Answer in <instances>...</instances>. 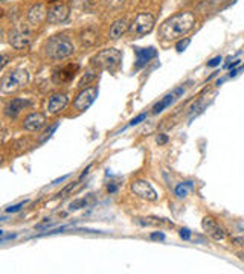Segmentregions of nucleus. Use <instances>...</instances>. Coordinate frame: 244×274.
Segmentation results:
<instances>
[{"label":"nucleus","instance_id":"obj_1","mask_svg":"<svg viewBox=\"0 0 244 274\" xmlns=\"http://www.w3.org/2000/svg\"><path fill=\"white\" fill-rule=\"evenodd\" d=\"M196 24V17L193 12L185 11L170 17L160 27V37L167 41L177 40L186 35Z\"/></svg>","mask_w":244,"mask_h":274},{"label":"nucleus","instance_id":"obj_2","mask_svg":"<svg viewBox=\"0 0 244 274\" xmlns=\"http://www.w3.org/2000/svg\"><path fill=\"white\" fill-rule=\"evenodd\" d=\"M73 52H75L73 43L64 35H57L46 43V53L52 59H64L70 56Z\"/></svg>","mask_w":244,"mask_h":274},{"label":"nucleus","instance_id":"obj_3","mask_svg":"<svg viewBox=\"0 0 244 274\" xmlns=\"http://www.w3.org/2000/svg\"><path fill=\"white\" fill-rule=\"evenodd\" d=\"M29 81V73L23 69H18V70H14L11 72L8 76L3 78L2 81V93L8 95V93H12L18 88H21L23 85H26Z\"/></svg>","mask_w":244,"mask_h":274},{"label":"nucleus","instance_id":"obj_4","mask_svg":"<svg viewBox=\"0 0 244 274\" xmlns=\"http://www.w3.org/2000/svg\"><path fill=\"white\" fill-rule=\"evenodd\" d=\"M122 61V53L118 49H105L101 50L95 58H93V64H96L101 69H107V70H115Z\"/></svg>","mask_w":244,"mask_h":274},{"label":"nucleus","instance_id":"obj_5","mask_svg":"<svg viewBox=\"0 0 244 274\" xmlns=\"http://www.w3.org/2000/svg\"><path fill=\"white\" fill-rule=\"evenodd\" d=\"M9 43L14 49L21 50L31 44V32L24 24H17L9 32Z\"/></svg>","mask_w":244,"mask_h":274},{"label":"nucleus","instance_id":"obj_6","mask_svg":"<svg viewBox=\"0 0 244 274\" xmlns=\"http://www.w3.org/2000/svg\"><path fill=\"white\" fill-rule=\"evenodd\" d=\"M156 24V20L151 14L148 12H141L138 14V17L134 18V21L131 23V32L136 35H147L153 31Z\"/></svg>","mask_w":244,"mask_h":274},{"label":"nucleus","instance_id":"obj_7","mask_svg":"<svg viewBox=\"0 0 244 274\" xmlns=\"http://www.w3.org/2000/svg\"><path fill=\"white\" fill-rule=\"evenodd\" d=\"M131 192L138 195L139 198L148 200V201H156L157 200V192L154 188L147 181V180H136L131 183Z\"/></svg>","mask_w":244,"mask_h":274},{"label":"nucleus","instance_id":"obj_8","mask_svg":"<svg viewBox=\"0 0 244 274\" xmlns=\"http://www.w3.org/2000/svg\"><path fill=\"white\" fill-rule=\"evenodd\" d=\"M96 98H98V87H89V88L83 90V92L76 96V99H75V102H73V107H75V110H78V111H86V110L95 102Z\"/></svg>","mask_w":244,"mask_h":274},{"label":"nucleus","instance_id":"obj_9","mask_svg":"<svg viewBox=\"0 0 244 274\" xmlns=\"http://www.w3.org/2000/svg\"><path fill=\"white\" fill-rule=\"evenodd\" d=\"M202 227H203V230H205L211 238H214L215 241H222V239H225V236H226L225 229H223L212 217H205L203 221H202Z\"/></svg>","mask_w":244,"mask_h":274},{"label":"nucleus","instance_id":"obj_10","mask_svg":"<svg viewBox=\"0 0 244 274\" xmlns=\"http://www.w3.org/2000/svg\"><path fill=\"white\" fill-rule=\"evenodd\" d=\"M67 17H69V6L58 3V5H53L47 9V18L46 20L52 24H57V23H63Z\"/></svg>","mask_w":244,"mask_h":274},{"label":"nucleus","instance_id":"obj_11","mask_svg":"<svg viewBox=\"0 0 244 274\" xmlns=\"http://www.w3.org/2000/svg\"><path fill=\"white\" fill-rule=\"evenodd\" d=\"M31 102L28 99H21V98H15L11 99L6 105H5V116L6 117H17Z\"/></svg>","mask_w":244,"mask_h":274},{"label":"nucleus","instance_id":"obj_12","mask_svg":"<svg viewBox=\"0 0 244 274\" xmlns=\"http://www.w3.org/2000/svg\"><path fill=\"white\" fill-rule=\"evenodd\" d=\"M69 104V96L64 93H57L53 95L49 102H47V111L50 114H58L60 111H63Z\"/></svg>","mask_w":244,"mask_h":274},{"label":"nucleus","instance_id":"obj_13","mask_svg":"<svg viewBox=\"0 0 244 274\" xmlns=\"http://www.w3.org/2000/svg\"><path fill=\"white\" fill-rule=\"evenodd\" d=\"M46 125V116L41 113H31L23 120V128L26 131H38Z\"/></svg>","mask_w":244,"mask_h":274},{"label":"nucleus","instance_id":"obj_14","mask_svg":"<svg viewBox=\"0 0 244 274\" xmlns=\"http://www.w3.org/2000/svg\"><path fill=\"white\" fill-rule=\"evenodd\" d=\"M44 18H47V9H46V6L43 3L34 5L28 12V20L32 24H40Z\"/></svg>","mask_w":244,"mask_h":274},{"label":"nucleus","instance_id":"obj_15","mask_svg":"<svg viewBox=\"0 0 244 274\" xmlns=\"http://www.w3.org/2000/svg\"><path fill=\"white\" fill-rule=\"evenodd\" d=\"M76 72H78V64H69V66H66V67H63L61 70H58L57 73H55V76H53V81L55 82H69L70 79H73V76L76 75Z\"/></svg>","mask_w":244,"mask_h":274},{"label":"nucleus","instance_id":"obj_16","mask_svg":"<svg viewBox=\"0 0 244 274\" xmlns=\"http://www.w3.org/2000/svg\"><path fill=\"white\" fill-rule=\"evenodd\" d=\"M183 93V88H177V90H174L173 93H170V95H167L160 102H157L154 107H153V113L154 114H157V113H162L167 107H170L174 101H176V98L179 96V95H182Z\"/></svg>","mask_w":244,"mask_h":274},{"label":"nucleus","instance_id":"obj_17","mask_svg":"<svg viewBox=\"0 0 244 274\" xmlns=\"http://www.w3.org/2000/svg\"><path fill=\"white\" fill-rule=\"evenodd\" d=\"M134 52H136V56H138V63H136L138 67L147 64L151 58H154V56L157 55V52H156L154 47H147V49L134 47Z\"/></svg>","mask_w":244,"mask_h":274},{"label":"nucleus","instance_id":"obj_18","mask_svg":"<svg viewBox=\"0 0 244 274\" xmlns=\"http://www.w3.org/2000/svg\"><path fill=\"white\" fill-rule=\"evenodd\" d=\"M127 29H128V21H127L125 18L116 20V21L112 24V27H110V38L116 40V38L122 37V35L127 32Z\"/></svg>","mask_w":244,"mask_h":274},{"label":"nucleus","instance_id":"obj_19","mask_svg":"<svg viewBox=\"0 0 244 274\" xmlns=\"http://www.w3.org/2000/svg\"><path fill=\"white\" fill-rule=\"evenodd\" d=\"M96 40H98V35H96V32L92 31V29H87V31H84V32L81 34V41H83V44H86V46H93V44L96 43Z\"/></svg>","mask_w":244,"mask_h":274},{"label":"nucleus","instance_id":"obj_20","mask_svg":"<svg viewBox=\"0 0 244 274\" xmlns=\"http://www.w3.org/2000/svg\"><path fill=\"white\" fill-rule=\"evenodd\" d=\"M193 189V181H185V183H180L177 188H176V195L177 198H185L188 195V191Z\"/></svg>","mask_w":244,"mask_h":274},{"label":"nucleus","instance_id":"obj_21","mask_svg":"<svg viewBox=\"0 0 244 274\" xmlns=\"http://www.w3.org/2000/svg\"><path fill=\"white\" fill-rule=\"evenodd\" d=\"M26 203H28V201H21V203H18V204H15V206H11V207H8L5 212H6V214H14V212H18V210H21V207H23V206H26Z\"/></svg>","mask_w":244,"mask_h":274},{"label":"nucleus","instance_id":"obj_22","mask_svg":"<svg viewBox=\"0 0 244 274\" xmlns=\"http://www.w3.org/2000/svg\"><path fill=\"white\" fill-rule=\"evenodd\" d=\"M57 128H58V122H57V124H53V125H52V127H50V128H49V130H47V131L44 133V136L41 137V142H44V140H46L47 137H50V136H52V133H53V131L57 130Z\"/></svg>","mask_w":244,"mask_h":274},{"label":"nucleus","instance_id":"obj_23","mask_svg":"<svg viewBox=\"0 0 244 274\" xmlns=\"http://www.w3.org/2000/svg\"><path fill=\"white\" fill-rule=\"evenodd\" d=\"M124 2H125V0H104V3H105L107 6H110V8H118V6H121Z\"/></svg>","mask_w":244,"mask_h":274},{"label":"nucleus","instance_id":"obj_24","mask_svg":"<svg viewBox=\"0 0 244 274\" xmlns=\"http://www.w3.org/2000/svg\"><path fill=\"white\" fill-rule=\"evenodd\" d=\"M189 41H191L189 38H185V40H182V41H179V43H177V46H176V47H177V50H179V52H182V50H185V49H186V46L189 44Z\"/></svg>","mask_w":244,"mask_h":274},{"label":"nucleus","instance_id":"obj_25","mask_svg":"<svg viewBox=\"0 0 244 274\" xmlns=\"http://www.w3.org/2000/svg\"><path fill=\"white\" fill-rule=\"evenodd\" d=\"M86 204H87V201H86V200H78V201H75V203H72V204H70V210L81 209V206H86Z\"/></svg>","mask_w":244,"mask_h":274},{"label":"nucleus","instance_id":"obj_26","mask_svg":"<svg viewBox=\"0 0 244 274\" xmlns=\"http://www.w3.org/2000/svg\"><path fill=\"white\" fill-rule=\"evenodd\" d=\"M145 117H147V113H142V114H139L138 117H134V119H133V120L130 122V127H133V125H138V124H141V122H142V120H144Z\"/></svg>","mask_w":244,"mask_h":274},{"label":"nucleus","instance_id":"obj_27","mask_svg":"<svg viewBox=\"0 0 244 274\" xmlns=\"http://www.w3.org/2000/svg\"><path fill=\"white\" fill-rule=\"evenodd\" d=\"M222 63V56H215L214 59H211L209 63H208V66L209 67H215V66H219Z\"/></svg>","mask_w":244,"mask_h":274},{"label":"nucleus","instance_id":"obj_28","mask_svg":"<svg viewBox=\"0 0 244 274\" xmlns=\"http://www.w3.org/2000/svg\"><path fill=\"white\" fill-rule=\"evenodd\" d=\"M180 236H182V239H189L191 238V232L188 229H182L180 230Z\"/></svg>","mask_w":244,"mask_h":274},{"label":"nucleus","instance_id":"obj_29","mask_svg":"<svg viewBox=\"0 0 244 274\" xmlns=\"http://www.w3.org/2000/svg\"><path fill=\"white\" fill-rule=\"evenodd\" d=\"M168 142V137L165 136V134H160L159 137H157V143L159 145H164V143H167Z\"/></svg>","mask_w":244,"mask_h":274},{"label":"nucleus","instance_id":"obj_30","mask_svg":"<svg viewBox=\"0 0 244 274\" xmlns=\"http://www.w3.org/2000/svg\"><path fill=\"white\" fill-rule=\"evenodd\" d=\"M151 238H153V239H164L165 236H164V233H153Z\"/></svg>","mask_w":244,"mask_h":274},{"label":"nucleus","instance_id":"obj_31","mask_svg":"<svg viewBox=\"0 0 244 274\" xmlns=\"http://www.w3.org/2000/svg\"><path fill=\"white\" fill-rule=\"evenodd\" d=\"M66 178H69V175H64V177H61V178H58V180H55L52 185H58V183H61V181H64Z\"/></svg>","mask_w":244,"mask_h":274},{"label":"nucleus","instance_id":"obj_32","mask_svg":"<svg viewBox=\"0 0 244 274\" xmlns=\"http://www.w3.org/2000/svg\"><path fill=\"white\" fill-rule=\"evenodd\" d=\"M115 191H116V186H113V185L109 186V192H115Z\"/></svg>","mask_w":244,"mask_h":274},{"label":"nucleus","instance_id":"obj_33","mask_svg":"<svg viewBox=\"0 0 244 274\" xmlns=\"http://www.w3.org/2000/svg\"><path fill=\"white\" fill-rule=\"evenodd\" d=\"M238 64H240V61H235V63H234V64H231V66H229V67H237V66H238Z\"/></svg>","mask_w":244,"mask_h":274},{"label":"nucleus","instance_id":"obj_34","mask_svg":"<svg viewBox=\"0 0 244 274\" xmlns=\"http://www.w3.org/2000/svg\"><path fill=\"white\" fill-rule=\"evenodd\" d=\"M3 2H12V0H3Z\"/></svg>","mask_w":244,"mask_h":274},{"label":"nucleus","instance_id":"obj_35","mask_svg":"<svg viewBox=\"0 0 244 274\" xmlns=\"http://www.w3.org/2000/svg\"><path fill=\"white\" fill-rule=\"evenodd\" d=\"M47 2H55V0H47Z\"/></svg>","mask_w":244,"mask_h":274}]
</instances>
